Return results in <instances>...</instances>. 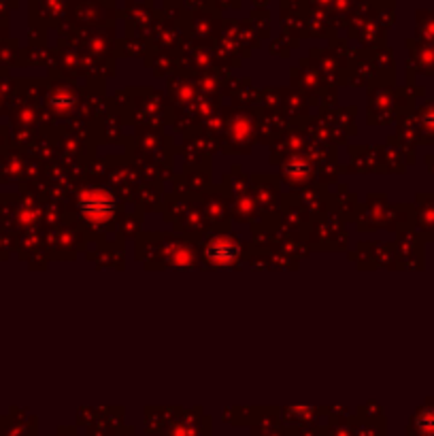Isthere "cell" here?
Segmentation results:
<instances>
[{
    "mask_svg": "<svg viewBox=\"0 0 434 436\" xmlns=\"http://www.w3.org/2000/svg\"><path fill=\"white\" fill-rule=\"evenodd\" d=\"M417 430L423 436H434V411H423L417 417Z\"/></svg>",
    "mask_w": 434,
    "mask_h": 436,
    "instance_id": "obj_1",
    "label": "cell"
}]
</instances>
